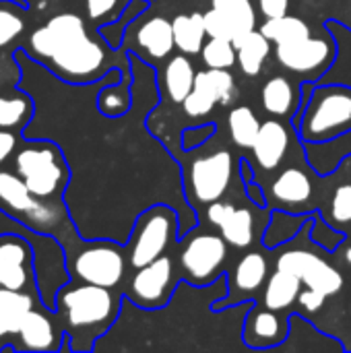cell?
I'll list each match as a JSON object with an SVG mask.
<instances>
[{"mask_svg":"<svg viewBox=\"0 0 351 353\" xmlns=\"http://www.w3.org/2000/svg\"><path fill=\"white\" fill-rule=\"evenodd\" d=\"M23 50L56 79L70 85H89L108 77L110 52L74 10H60L37 21Z\"/></svg>","mask_w":351,"mask_h":353,"instance_id":"cell-1","label":"cell"},{"mask_svg":"<svg viewBox=\"0 0 351 353\" xmlns=\"http://www.w3.org/2000/svg\"><path fill=\"white\" fill-rule=\"evenodd\" d=\"M54 310L66 335L62 350L91 352L118 321L120 296L114 288L70 279L56 292Z\"/></svg>","mask_w":351,"mask_h":353,"instance_id":"cell-2","label":"cell"},{"mask_svg":"<svg viewBox=\"0 0 351 353\" xmlns=\"http://www.w3.org/2000/svg\"><path fill=\"white\" fill-rule=\"evenodd\" d=\"M10 172L31 194L46 201H62L72 176L68 159L56 141L25 137L10 159Z\"/></svg>","mask_w":351,"mask_h":353,"instance_id":"cell-3","label":"cell"},{"mask_svg":"<svg viewBox=\"0 0 351 353\" xmlns=\"http://www.w3.org/2000/svg\"><path fill=\"white\" fill-rule=\"evenodd\" d=\"M0 207L23 225L60 242L70 230L66 201H46L31 194L12 172H0Z\"/></svg>","mask_w":351,"mask_h":353,"instance_id":"cell-4","label":"cell"},{"mask_svg":"<svg viewBox=\"0 0 351 353\" xmlns=\"http://www.w3.org/2000/svg\"><path fill=\"white\" fill-rule=\"evenodd\" d=\"M70 279L101 288H116L124 279V252L112 242H83L81 248H64Z\"/></svg>","mask_w":351,"mask_h":353,"instance_id":"cell-5","label":"cell"},{"mask_svg":"<svg viewBox=\"0 0 351 353\" xmlns=\"http://www.w3.org/2000/svg\"><path fill=\"white\" fill-rule=\"evenodd\" d=\"M351 126V91L345 87H323L306 110L302 134L308 141H325Z\"/></svg>","mask_w":351,"mask_h":353,"instance_id":"cell-6","label":"cell"},{"mask_svg":"<svg viewBox=\"0 0 351 353\" xmlns=\"http://www.w3.org/2000/svg\"><path fill=\"white\" fill-rule=\"evenodd\" d=\"M232 172H234V161L230 151L225 149L194 159L188 170L190 194L194 196V201L205 205L219 201L232 182Z\"/></svg>","mask_w":351,"mask_h":353,"instance_id":"cell-7","label":"cell"},{"mask_svg":"<svg viewBox=\"0 0 351 353\" xmlns=\"http://www.w3.org/2000/svg\"><path fill=\"white\" fill-rule=\"evenodd\" d=\"M277 269L290 271L302 279L306 288L323 292L325 296H335L343 290V275L333 265H329L323 256L312 254L308 250H288L279 254Z\"/></svg>","mask_w":351,"mask_h":353,"instance_id":"cell-8","label":"cell"},{"mask_svg":"<svg viewBox=\"0 0 351 353\" xmlns=\"http://www.w3.org/2000/svg\"><path fill=\"white\" fill-rule=\"evenodd\" d=\"M170 236H172V219L163 209H155L145 217H141L128 250V263L132 265V269H141L153 263L155 259L163 256Z\"/></svg>","mask_w":351,"mask_h":353,"instance_id":"cell-9","label":"cell"},{"mask_svg":"<svg viewBox=\"0 0 351 353\" xmlns=\"http://www.w3.org/2000/svg\"><path fill=\"white\" fill-rule=\"evenodd\" d=\"M64 339L56 310L41 302L27 314L12 352H62Z\"/></svg>","mask_w":351,"mask_h":353,"instance_id":"cell-10","label":"cell"},{"mask_svg":"<svg viewBox=\"0 0 351 353\" xmlns=\"http://www.w3.org/2000/svg\"><path fill=\"white\" fill-rule=\"evenodd\" d=\"M228 259V244L225 238L215 236V234H201L188 240L180 254L182 269L186 271L188 277L194 281L203 283L213 279L221 265Z\"/></svg>","mask_w":351,"mask_h":353,"instance_id":"cell-11","label":"cell"},{"mask_svg":"<svg viewBox=\"0 0 351 353\" xmlns=\"http://www.w3.org/2000/svg\"><path fill=\"white\" fill-rule=\"evenodd\" d=\"M172 277H174L172 259L159 256L153 263L137 269L128 288V296L141 308H159L170 298Z\"/></svg>","mask_w":351,"mask_h":353,"instance_id":"cell-12","label":"cell"},{"mask_svg":"<svg viewBox=\"0 0 351 353\" xmlns=\"http://www.w3.org/2000/svg\"><path fill=\"white\" fill-rule=\"evenodd\" d=\"M277 62L294 72H317L327 66L333 56V48L327 39L306 37L294 43H279L275 50Z\"/></svg>","mask_w":351,"mask_h":353,"instance_id":"cell-13","label":"cell"},{"mask_svg":"<svg viewBox=\"0 0 351 353\" xmlns=\"http://www.w3.org/2000/svg\"><path fill=\"white\" fill-rule=\"evenodd\" d=\"M37 304H41L39 294L0 288V352L14 350L21 327Z\"/></svg>","mask_w":351,"mask_h":353,"instance_id":"cell-14","label":"cell"},{"mask_svg":"<svg viewBox=\"0 0 351 353\" xmlns=\"http://www.w3.org/2000/svg\"><path fill=\"white\" fill-rule=\"evenodd\" d=\"M207 219L211 221V225L221 230V236L225 238L228 244L236 248L250 246L252 236H254V217L248 209L215 201V203H209Z\"/></svg>","mask_w":351,"mask_h":353,"instance_id":"cell-15","label":"cell"},{"mask_svg":"<svg viewBox=\"0 0 351 353\" xmlns=\"http://www.w3.org/2000/svg\"><path fill=\"white\" fill-rule=\"evenodd\" d=\"M35 23V10L23 0H0V56L21 50Z\"/></svg>","mask_w":351,"mask_h":353,"instance_id":"cell-16","label":"cell"},{"mask_svg":"<svg viewBox=\"0 0 351 353\" xmlns=\"http://www.w3.org/2000/svg\"><path fill=\"white\" fill-rule=\"evenodd\" d=\"M290 149V130L283 122L277 120H267L261 124L259 137L254 141L252 153L257 163L265 170L271 172L281 165L285 153Z\"/></svg>","mask_w":351,"mask_h":353,"instance_id":"cell-17","label":"cell"},{"mask_svg":"<svg viewBox=\"0 0 351 353\" xmlns=\"http://www.w3.org/2000/svg\"><path fill=\"white\" fill-rule=\"evenodd\" d=\"M35 116V99L29 91L17 87L0 89V128L23 132Z\"/></svg>","mask_w":351,"mask_h":353,"instance_id":"cell-18","label":"cell"},{"mask_svg":"<svg viewBox=\"0 0 351 353\" xmlns=\"http://www.w3.org/2000/svg\"><path fill=\"white\" fill-rule=\"evenodd\" d=\"M312 180L304 170L288 168L271 184V196L281 207H302L312 196Z\"/></svg>","mask_w":351,"mask_h":353,"instance_id":"cell-19","label":"cell"},{"mask_svg":"<svg viewBox=\"0 0 351 353\" xmlns=\"http://www.w3.org/2000/svg\"><path fill=\"white\" fill-rule=\"evenodd\" d=\"M213 8L221 12L230 31L232 43L238 48L257 27V12L250 0H213Z\"/></svg>","mask_w":351,"mask_h":353,"instance_id":"cell-20","label":"cell"},{"mask_svg":"<svg viewBox=\"0 0 351 353\" xmlns=\"http://www.w3.org/2000/svg\"><path fill=\"white\" fill-rule=\"evenodd\" d=\"M137 43L145 50L147 56L155 60L166 58L176 46L172 23L163 17H151L137 31Z\"/></svg>","mask_w":351,"mask_h":353,"instance_id":"cell-21","label":"cell"},{"mask_svg":"<svg viewBox=\"0 0 351 353\" xmlns=\"http://www.w3.org/2000/svg\"><path fill=\"white\" fill-rule=\"evenodd\" d=\"M300 288H302V279L290 271H281L277 269L269 281H267V290H265V308L269 310H285L290 308L298 296H300Z\"/></svg>","mask_w":351,"mask_h":353,"instance_id":"cell-22","label":"cell"},{"mask_svg":"<svg viewBox=\"0 0 351 353\" xmlns=\"http://www.w3.org/2000/svg\"><path fill=\"white\" fill-rule=\"evenodd\" d=\"M194 79H197V72H194L192 62L184 54L174 56L168 62L166 72H163V83H166V91L170 99L176 103H182L188 97V93L194 89Z\"/></svg>","mask_w":351,"mask_h":353,"instance_id":"cell-23","label":"cell"},{"mask_svg":"<svg viewBox=\"0 0 351 353\" xmlns=\"http://www.w3.org/2000/svg\"><path fill=\"white\" fill-rule=\"evenodd\" d=\"M172 29H174L176 48L182 54H199L203 50L207 29H205V21H203L201 12L178 14L172 21Z\"/></svg>","mask_w":351,"mask_h":353,"instance_id":"cell-24","label":"cell"},{"mask_svg":"<svg viewBox=\"0 0 351 353\" xmlns=\"http://www.w3.org/2000/svg\"><path fill=\"white\" fill-rule=\"evenodd\" d=\"M194 89L203 91L215 103H223V105L232 103L238 95L236 81L232 72H228V68H207L203 72H197Z\"/></svg>","mask_w":351,"mask_h":353,"instance_id":"cell-25","label":"cell"},{"mask_svg":"<svg viewBox=\"0 0 351 353\" xmlns=\"http://www.w3.org/2000/svg\"><path fill=\"white\" fill-rule=\"evenodd\" d=\"M261 101L263 108L273 114V116H288L294 108H296V89L290 83L288 77H271L265 85H263V93H261Z\"/></svg>","mask_w":351,"mask_h":353,"instance_id":"cell-26","label":"cell"},{"mask_svg":"<svg viewBox=\"0 0 351 353\" xmlns=\"http://www.w3.org/2000/svg\"><path fill=\"white\" fill-rule=\"evenodd\" d=\"M238 50V64L246 77H257L269 58L271 52V39L263 31H252L246 35V39L236 48Z\"/></svg>","mask_w":351,"mask_h":353,"instance_id":"cell-27","label":"cell"},{"mask_svg":"<svg viewBox=\"0 0 351 353\" xmlns=\"http://www.w3.org/2000/svg\"><path fill=\"white\" fill-rule=\"evenodd\" d=\"M267 271H269V263L261 252L244 254L236 265V273H234L236 290L242 294H254L257 290L263 288L267 279Z\"/></svg>","mask_w":351,"mask_h":353,"instance_id":"cell-28","label":"cell"},{"mask_svg":"<svg viewBox=\"0 0 351 353\" xmlns=\"http://www.w3.org/2000/svg\"><path fill=\"white\" fill-rule=\"evenodd\" d=\"M228 128H230L232 141L238 147L252 149L254 141L259 137V130H261V122L248 105H236L228 114Z\"/></svg>","mask_w":351,"mask_h":353,"instance_id":"cell-29","label":"cell"},{"mask_svg":"<svg viewBox=\"0 0 351 353\" xmlns=\"http://www.w3.org/2000/svg\"><path fill=\"white\" fill-rule=\"evenodd\" d=\"M281 321L275 310H254L246 323V341L254 345H273L281 339Z\"/></svg>","mask_w":351,"mask_h":353,"instance_id":"cell-30","label":"cell"},{"mask_svg":"<svg viewBox=\"0 0 351 353\" xmlns=\"http://www.w3.org/2000/svg\"><path fill=\"white\" fill-rule=\"evenodd\" d=\"M261 31L275 43H294L300 39L310 37V27L304 19L300 17H277V19H267L261 27Z\"/></svg>","mask_w":351,"mask_h":353,"instance_id":"cell-31","label":"cell"},{"mask_svg":"<svg viewBox=\"0 0 351 353\" xmlns=\"http://www.w3.org/2000/svg\"><path fill=\"white\" fill-rule=\"evenodd\" d=\"M95 105L106 118H118L122 116L128 105H130V93L120 79H112L110 83L103 85V89L95 97Z\"/></svg>","mask_w":351,"mask_h":353,"instance_id":"cell-32","label":"cell"},{"mask_svg":"<svg viewBox=\"0 0 351 353\" xmlns=\"http://www.w3.org/2000/svg\"><path fill=\"white\" fill-rule=\"evenodd\" d=\"M201 56L209 68H232L234 62H238L236 46L230 39H221V37H209L203 43Z\"/></svg>","mask_w":351,"mask_h":353,"instance_id":"cell-33","label":"cell"},{"mask_svg":"<svg viewBox=\"0 0 351 353\" xmlns=\"http://www.w3.org/2000/svg\"><path fill=\"white\" fill-rule=\"evenodd\" d=\"M331 215L337 223H351V184H341L331 201Z\"/></svg>","mask_w":351,"mask_h":353,"instance_id":"cell-34","label":"cell"},{"mask_svg":"<svg viewBox=\"0 0 351 353\" xmlns=\"http://www.w3.org/2000/svg\"><path fill=\"white\" fill-rule=\"evenodd\" d=\"M182 103H184L186 116H190V118H205L215 108V101L209 95H205L203 91H197V89H192Z\"/></svg>","mask_w":351,"mask_h":353,"instance_id":"cell-35","label":"cell"},{"mask_svg":"<svg viewBox=\"0 0 351 353\" xmlns=\"http://www.w3.org/2000/svg\"><path fill=\"white\" fill-rule=\"evenodd\" d=\"M21 141H23V132L0 128V168L12 159V155H14Z\"/></svg>","mask_w":351,"mask_h":353,"instance_id":"cell-36","label":"cell"},{"mask_svg":"<svg viewBox=\"0 0 351 353\" xmlns=\"http://www.w3.org/2000/svg\"><path fill=\"white\" fill-rule=\"evenodd\" d=\"M325 294L323 292H317V290H312V288H306L304 292H300V296H298V302H300V306L306 310V312H319L323 306H325Z\"/></svg>","mask_w":351,"mask_h":353,"instance_id":"cell-37","label":"cell"},{"mask_svg":"<svg viewBox=\"0 0 351 353\" xmlns=\"http://www.w3.org/2000/svg\"><path fill=\"white\" fill-rule=\"evenodd\" d=\"M116 4H118V0H85L87 17L91 21H101L116 8Z\"/></svg>","mask_w":351,"mask_h":353,"instance_id":"cell-38","label":"cell"},{"mask_svg":"<svg viewBox=\"0 0 351 353\" xmlns=\"http://www.w3.org/2000/svg\"><path fill=\"white\" fill-rule=\"evenodd\" d=\"M261 12L265 14V19H277V17H285L288 8H290V0H259Z\"/></svg>","mask_w":351,"mask_h":353,"instance_id":"cell-39","label":"cell"},{"mask_svg":"<svg viewBox=\"0 0 351 353\" xmlns=\"http://www.w3.org/2000/svg\"><path fill=\"white\" fill-rule=\"evenodd\" d=\"M23 2H25L29 8H33L35 12H39V10L43 8V2H41V0H23Z\"/></svg>","mask_w":351,"mask_h":353,"instance_id":"cell-40","label":"cell"},{"mask_svg":"<svg viewBox=\"0 0 351 353\" xmlns=\"http://www.w3.org/2000/svg\"><path fill=\"white\" fill-rule=\"evenodd\" d=\"M345 261H348V263L351 265V246L348 248V250H345Z\"/></svg>","mask_w":351,"mask_h":353,"instance_id":"cell-41","label":"cell"},{"mask_svg":"<svg viewBox=\"0 0 351 353\" xmlns=\"http://www.w3.org/2000/svg\"><path fill=\"white\" fill-rule=\"evenodd\" d=\"M350 312H351V304H350Z\"/></svg>","mask_w":351,"mask_h":353,"instance_id":"cell-42","label":"cell"}]
</instances>
